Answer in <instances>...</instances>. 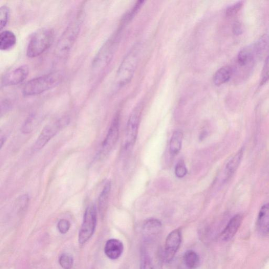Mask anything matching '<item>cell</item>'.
<instances>
[{"mask_svg":"<svg viewBox=\"0 0 269 269\" xmlns=\"http://www.w3.org/2000/svg\"><path fill=\"white\" fill-rule=\"evenodd\" d=\"M159 239V238H143L141 248L140 269L163 268L164 252Z\"/></svg>","mask_w":269,"mask_h":269,"instance_id":"1","label":"cell"},{"mask_svg":"<svg viewBox=\"0 0 269 269\" xmlns=\"http://www.w3.org/2000/svg\"><path fill=\"white\" fill-rule=\"evenodd\" d=\"M62 81V75L59 72L42 75L27 82L22 93L24 96H36L58 86Z\"/></svg>","mask_w":269,"mask_h":269,"instance_id":"2","label":"cell"},{"mask_svg":"<svg viewBox=\"0 0 269 269\" xmlns=\"http://www.w3.org/2000/svg\"><path fill=\"white\" fill-rule=\"evenodd\" d=\"M80 15L67 27L56 45L55 54L56 58L63 59L66 57L73 47L81 30L82 23Z\"/></svg>","mask_w":269,"mask_h":269,"instance_id":"3","label":"cell"},{"mask_svg":"<svg viewBox=\"0 0 269 269\" xmlns=\"http://www.w3.org/2000/svg\"><path fill=\"white\" fill-rule=\"evenodd\" d=\"M54 37V31L50 28H42L35 32L27 46L28 57L34 58L45 53L52 45Z\"/></svg>","mask_w":269,"mask_h":269,"instance_id":"4","label":"cell"},{"mask_svg":"<svg viewBox=\"0 0 269 269\" xmlns=\"http://www.w3.org/2000/svg\"><path fill=\"white\" fill-rule=\"evenodd\" d=\"M140 51L139 46L136 45L126 55L121 63L117 75L119 87L125 86L131 81L138 64Z\"/></svg>","mask_w":269,"mask_h":269,"instance_id":"5","label":"cell"},{"mask_svg":"<svg viewBox=\"0 0 269 269\" xmlns=\"http://www.w3.org/2000/svg\"><path fill=\"white\" fill-rule=\"evenodd\" d=\"M122 29L109 37L98 52L92 62L94 70L104 69L110 63L119 44Z\"/></svg>","mask_w":269,"mask_h":269,"instance_id":"6","label":"cell"},{"mask_svg":"<svg viewBox=\"0 0 269 269\" xmlns=\"http://www.w3.org/2000/svg\"><path fill=\"white\" fill-rule=\"evenodd\" d=\"M142 109L141 104L136 106L127 122L124 144L125 150L130 149L136 143Z\"/></svg>","mask_w":269,"mask_h":269,"instance_id":"7","label":"cell"},{"mask_svg":"<svg viewBox=\"0 0 269 269\" xmlns=\"http://www.w3.org/2000/svg\"><path fill=\"white\" fill-rule=\"evenodd\" d=\"M96 222V209L94 206L91 205L85 212L83 222L79 235L80 244L84 245L91 239L95 232Z\"/></svg>","mask_w":269,"mask_h":269,"instance_id":"8","label":"cell"},{"mask_svg":"<svg viewBox=\"0 0 269 269\" xmlns=\"http://www.w3.org/2000/svg\"><path fill=\"white\" fill-rule=\"evenodd\" d=\"M69 123L67 118H63L46 126L39 136L33 146V150L37 151L43 148L49 141Z\"/></svg>","mask_w":269,"mask_h":269,"instance_id":"9","label":"cell"},{"mask_svg":"<svg viewBox=\"0 0 269 269\" xmlns=\"http://www.w3.org/2000/svg\"><path fill=\"white\" fill-rule=\"evenodd\" d=\"M120 116L117 114L112 120L107 135L103 141L100 151V157L108 155L117 143L119 136Z\"/></svg>","mask_w":269,"mask_h":269,"instance_id":"10","label":"cell"},{"mask_svg":"<svg viewBox=\"0 0 269 269\" xmlns=\"http://www.w3.org/2000/svg\"><path fill=\"white\" fill-rule=\"evenodd\" d=\"M182 234L180 229H177L169 234L167 237L165 250L164 259L166 262L171 261L175 256L181 243Z\"/></svg>","mask_w":269,"mask_h":269,"instance_id":"11","label":"cell"},{"mask_svg":"<svg viewBox=\"0 0 269 269\" xmlns=\"http://www.w3.org/2000/svg\"><path fill=\"white\" fill-rule=\"evenodd\" d=\"M29 73V68L25 65L21 66L6 74L2 79V86L4 87L17 86L22 83Z\"/></svg>","mask_w":269,"mask_h":269,"instance_id":"12","label":"cell"},{"mask_svg":"<svg viewBox=\"0 0 269 269\" xmlns=\"http://www.w3.org/2000/svg\"><path fill=\"white\" fill-rule=\"evenodd\" d=\"M243 221V216L241 214L235 215L229 221L227 225L220 234V238L223 242H228L232 239Z\"/></svg>","mask_w":269,"mask_h":269,"instance_id":"13","label":"cell"},{"mask_svg":"<svg viewBox=\"0 0 269 269\" xmlns=\"http://www.w3.org/2000/svg\"><path fill=\"white\" fill-rule=\"evenodd\" d=\"M259 60L252 44L241 50L237 56V63L240 67H247Z\"/></svg>","mask_w":269,"mask_h":269,"instance_id":"14","label":"cell"},{"mask_svg":"<svg viewBox=\"0 0 269 269\" xmlns=\"http://www.w3.org/2000/svg\"><path fill=\"white\" fill-rule=\"evenodd\" d=\"M123 251V244L118 239H109L105 246V253L106 256L111 260L119 259L122 256Z\"/></svg>","mask_w":269,"mask_h":269,"instance_id":"15","label":"cell"},{"mask_svg":"<svg viewBox=\"0 0 269 269\" xmlns=\"http://www.w3.org/2000/svg\"><path fill=\"white\" fill-rule=\"evenodd\" d=\"M162 224L156 219L145 221L143 226V238H159L162 232Z\"/></svg>","mask_w":269,"mask_h":269,"instance_id":"16","label":"cell"},{"mask_svg":"<svg viewBox=\"0 0 269 269\" xmlns=\"http://www.w3.org/2000/svg\"><path fill=\"white\" fill-rule=\"evenodd\" d=\"M257 228L261 235L265 236L269 234V203L263 205L259 211Z\"/></svg>","mask_w":269,"mask_h":269,"instance_id":"17","label":"cell"},{"mask_svg":"<svg viewBox=\"0 0 269 269\" xmlns=\"http://www.w3.org/2000/svg\"><path fill=\"white\" fill-rule=\"evenodd\" d=\"M244 148H240L226 164L225 168L224 181L229 180L235 174L242 162L244 156Z\"/></svg>","mask_w":269,"mask_h":269,"instance_id":"18","label":"cell"},{"mask_svg":"<svg viewBox=\"0 0 269 269\" xmlns=\"http://www.w3.org/2000/svg\"><path fill=\"white\" fill-rule=\"evenodd\" d=\"M17 37L10 31H4L0 34V50L8 51L16 44Z\"/></svg>","mask_w":269,"mask_h":269,"instance_id":"19","label":"cell"},{"mask_svg":"<svg viewBox=\"0 0 269 269\" xmlns=\"http://www.w3.org/2000/svg\"><path fill=\"white\" fill-rule=\"evenodd\" d=\"M233 69L228 66L221 67L216 72L214 76L213 81L217 86H220L221 85L228 82L233 75Z\"/></svg>","mask_w":269,"mask_h":269,"instance_id":"20","label":"cell"},{"mask_svg":"<svg viewBox=\"0 0 269 269\" xmlns=\"http://www.w3.org/2000/svg\"><path fill=\"white\" fill-rule=\"evenodd\" d=\"M200 264V258L198 254L193 251L188 250L184 254L182 265L185 269H196Z\"/></svg>","mask_w":269,"mask_h":269,"instance_id":"21","label":"cell"},{"mask_svg":"<svg viewBox=\"0 0 269 269\" xmlns=\"http://www.w3.org/2000/svg\"><path fill=\"white\" fill-rule=\"evenodd\" d=\"M259 60L262 59L269 50V35L264 34L253 44Z\"/></svg>","mask_w":269,"mask_h":269,"instance_id":"22","label":"cell"},{"mask_svg":"<svg viewBox=\"0 0 269 269\" xmlns=\"http://www.w3.org/2000/svg\"><path fill=\"white\" fill-rule=\"evenodd\" d=\"M111 189V183L108 181L104 187L98 198V209L101 215H103L107 209Z\"/></svg>","mask_w":269,"mask_h":269,"instance_id":"23","label":"cell"},{"mask_svg":"<svg viewBox=\"0 0 269 269\" xmlns=\"http://www.w3.org/2000/svg\"><path fill=\"white\" fill-rule=\"evenodd\" d=\"M182 139L183 134L181 132L177 131L174 132L169 144V152L172 156H176L180 152Z\"/></svg>","mask_w":269,"mask_h":269,"instance_id":"24","label":"cell"},{"mask_svg":"<svg viewBox=\"0 0 269 269\" xmlns=\"http://www.w3.org/2000/svg\"><path fill=\"white\" fill-rule=\"evenodd\" d=\"M144 3L145 2L144 1H139L136 3L134 6L128 13L126 14V16L124 17L123 21L124 24L123 25L128 23L134 18L141 7H143Z\"/></svg>","mask_w":269,"mask_h":269,"instance_id":"25","label":"cell"},{"mask_svg":"<svg viewBox=\"0 0 269 269\" xmlns=\"http://www.w3.org/2000/svg\"><path fill=\"white\" fill-rule=\"evenodd\" d=\"M10 17V9L4 6L0 8V30H3L8 23Z\"/></svg>","mask_w":269,"mask_h":269,"instance_id":"26","label":"cell"},{"mask_svg":"<svg viewBox=\"0 0 269 269\" xmlns=\"http://www.w3.org/2000/svg\"><path fill=\"white\" fill-rule=\"evenodd\" d=\"M73 263V257L67 253L62 254L59 258V263L63 269H71Z\"/></svg>","mask_w":269,"mask_h":269,"instance_id":"27","label":"cell"},{"mask_svg":"<svg viewBox=\"0 0 269 269\" xmlns=\"http://www.w3.org/2000/svg\"><path fill=\"white\" fill-rule=\"evenodd\" d=\"M269 81V53L263 66L260 81V86H262Z\"/></svg>","mask_w":269,"mask_h":269,"instance_id":"28","label":"cell"},{"mask_svg":"<svg viewBox=\"0 0 269 269\" xmlns=\"http://www.w3.org/2000/svg\"><path fill=\"white\" fill-rule=\"evenodd\" d=\"M243 5V2H239L230 6L226 10L225 14L226 17H231L236 15L240 10L242 9Z\"/></svg>","mask_w":269,"mask_h":269,"instance_id":"29","label":"cell"},{"mask_svg":"<svg viewBox=\"0 0 269 269\" xmlns=\"http://www.w3.org/2000/svg\"><path fill=\"white\" fill-rule=\"evenodd\" d=\"M175 173L176 176L179 178H182L187 175V168L183 161L178 163L175 167Z\"/></svg>","mask_w":269,"mask_h":269,"instance_id":"30","label":"cell"},{"mask_svg":"<svg viewBox=\"0 0 269 269\" xmlns=\"http://www.w3.org/2000/svg\"><path fill=\"white\" fill-rule=\"evenodd\" d=\"M70 226V223L66 219H61L58 224V228L60 233L65 234L67 233Z\"/></svg>","mask_w":269,"mask_h":269,"instance_id":"31","label":"cell"},{"mask_svg":"<svg viewBox=\"0 0 269 269\" xmlns=\"http://www.w3.org/2000/svg\"><path fill=\"white\" fill-rule=\"evenodd\" d=\"M233 32L236 35H239L243 33L242 25L239 22L235 23L233 27Z\"/></svg>","mask_w":269,"mask_h":269,"instance_id":"32","label":"cell"},{"mask_svg":"<svg viewBox=\"0 0 269 269\" xmlns=\"http://www.w3.org/2000/svg\"><path fill=\"white\" fill-rule=\"evenodd\" d=\"M206 134H207V132H203L201 134V136H200L201 139H202V140L204 138V137H205L206 136Z\"/></svg>","mask_w":269,"mask_h":269,"instance_id":"33","label":"cell"}]
</instances>
